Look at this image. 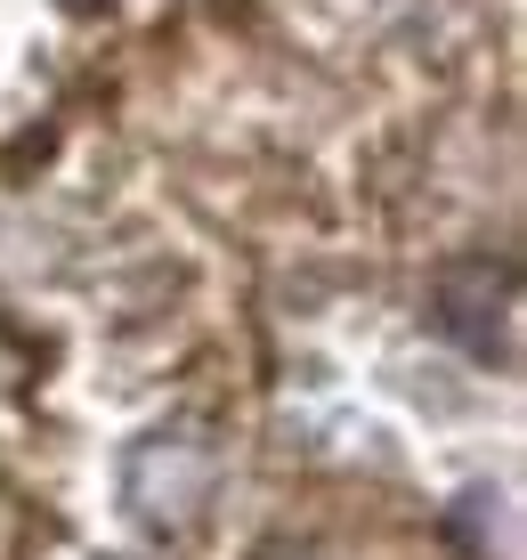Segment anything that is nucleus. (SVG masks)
I'll return each instance as SVG.
<instances>
[{"mask_svg":"<svg viewBox=\"0 0 527 560\" xmlns=\"http://www.w3.org/2000/svg\"><path fill=\"white\" fill-rule=\"evenodd\" d=\"M211 488H220V447H211V431L163 422V431L130 439V455H122V512L139 520V528H154V536L195 528V512L211 504Z\"/></svg>","mask_w":527,"mask_h":560,"instance_id":"nucleus-1","label":"nucleus"},{"mask_svg":"<svg viewBox=\"0 0 527 560\" xmlns=\"http://www.w3.org/2000/svg\"><path fill=\"white\" fill-rule=\"evenodd\" d=\"M519 325V277L503 260H455L438 277V334L462 341L471 358H512Z\"/></svg>","mask_w":527,"mask_h":560,"instance_id":"nucleus-2","label":"nucleus"},{"mask_svg":"<svg viewBox=\"0 0 527 560\" xmlns=\"http://www.w3.org/2000/svg\"><path fill=\"white\" fill-rule=\"evenodd\" d=\"M260 560H317V552H292V545H277V552H260Z\"/></svg>","mask_w":527,"mask_h":560,"instance_id":"nucleus-3","label":"nucleus"},{"mask_svg":"<svg viewBox=\"0 0 527 560\" xmlns=\"http://www.w3.org/2000/svg\"><path fill=\"white\" fill-rule=\"evenodd\" d=\"M97 560H130V552H97Z\"/></svg>","mask_w":527,"mask_h":560,"instance_id":"nucleus-4","label":"nucleus"}]
</instances>
